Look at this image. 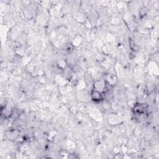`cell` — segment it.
Masks as SVG:
<instances>
[{
	"label": "cell",
	"mask_w": 159,
	"mask_h": 159,
	"mask_svg": "<svg viewBox=\"0 0 159 159\" xmlns=\"http://www.w3.org/2000/svg\"><path fill=\"white\" fill-rule=\"evenodd\" d=\"M91 97L95 101H101L103 99L102 93L97 90H94L91 93Z\"/></svg>",
	"instance_id": "1"
}]
</instances>
